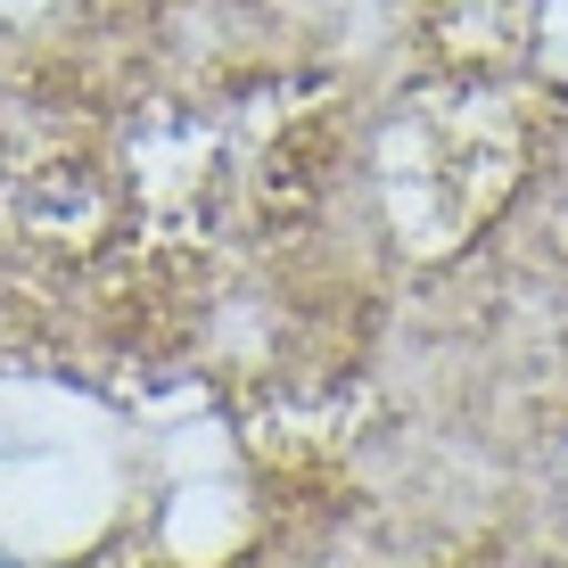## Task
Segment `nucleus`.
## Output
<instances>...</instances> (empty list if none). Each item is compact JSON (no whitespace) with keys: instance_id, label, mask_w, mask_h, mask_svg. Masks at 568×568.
<instances>
[{"instance_id":"obj_1","label":"nucleus","mask_w":568,"mask_h":568,"mask_svg":"<svg viewBox=\"0 0 568 568\" xmlns=\"http://www.w3.org/2000/svg\"><path fill=\"white\" fill-rule=\"evenodd\" d=\"M0 568H9V560H0Z\"/></svg>"}]
</instances>
